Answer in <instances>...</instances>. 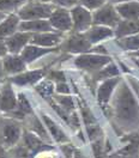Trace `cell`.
Returning <instances> with one entry per match:
<instances>
[{
  "label": "cell",
  "mask_w": 139,
  "mask_h": 158,
  "mask_svg": "<svg viewBox=\"0 0 139 158\" xmlns=\"http://www.w3.org/2000/svg\"><path fill=\"white\" fill-rule=\"evenodd\" d=\"M114 118L118 125L127 132H138L139 102L126 81H121L113 98Z\"/></svg>",
  "instance_id": "1"
},
{
  "label": "cell",
  "mask_w": 139,
  "mask_h": 158,
  "mask_svg": "<svg viewBox=\"0 0 139 158\" xmlns=\"http://www.w3.org/2000/svg\"><path fill=\"white\" fill-rule=\"evenodd\" d=\"M112 62V58L107 54H97V53H84L79 54L74 59V65L79 69L86 71L91 74L97 73L99 69Z\"/></svg>",
  "instance_id": "2"
},
{
  "label": "cell",
  "mask_w": 139,
  "mask_h": 158,
  "mask_svg": "<svg viewBox=\"0 0 139 158\" xmlns=\"http://www.w3.org/2000/svg\"><path fill=\"white\" fill-rule=\"evenodd\" d=\"M54 11V6L48 2L31 1L24 4L18 10V17L22 20L49 19L50 15Z\"/></svg>",
  "instance_id": "3"
},
{
  "label": "cell",
  "mask_w": 139,
  "mask_h": 158,
  "mask_svg": "<svg viewBox=\"0 0 139 158\" xmlns=\"http://www.w3.org/2000/svg\"><path fill=\"white\" fill-rule=\"evenodd\" d=\"M120 22L121 17L112 2L101 6L92 15V25H104L109 28H115Z\"/></svg>",
  "instance_id": "4"
},
{
  "label": "cell",
  "mask_w": 139,
  "mask_h": 158,
  "mask_svg": "<svg viewBox=\"0 0 139 158\" xmlns=\"http://www.w3.org/2000/svg\"><path fill=\"white\" fill-rule=\"evenodd\" d=\"M22 137V127L18 121L13 118H4L1 121V138L4 148H12L16 146Z\"/></svg>",
  "instance_id": "5"
},
{
  "label": "cell",
  "mask_w": 139,
  "mask_h": 158,
  "mask_svg": "<svg viewBox=\"0 0 139 158\" xmlns=\"http://www.w3.org/2000/svg\"><path fill=\"white\" fill-rule=\"evenodd\" d=\"M71 16L73 22L72 30L74 32H85L92 27V13L82 5H76L71 9Z\"/></svg>",
  "instance_id": "6"
},
{
  "label": "cell",
  "mask_w": 139,
  "mask_h": 158,
  "mask_svg": "<svg viewBox=\"0 0 139 158\" xmlns=\"http://www.w3.org/2000/svg\"><path fill=\"white\" fill-rule=\"evenodd\" d=\"M62 49L72 54H84L90 53L92 49V44L86 39L84 32H74L62 44Z\"/></svg>",
  "instance_id": "7"
},
{
  "label": "cell",
  "mask_w": 139,
  "mask_h": 158,
  "mask_svg": "<svg viewBox=\"0 0 139 158\" xmlns=\"http://www.w3.org/2000/svg\"><path fill=\"white\" fill-rule=\"evenodd\" d=\"M49 22L54 30H58L60 32L70 31L73 28V22L71 11H69L65 7H57L54 9L53 13L50 15Z\"/></svg>",
  "instance_id": "8"
},
{
  "label": "cell",
  "mask_w": 139,
  "mask_h": 158,
  "mask_svg": "<svg viewBox=\"0 0 139 158\" xmlns=\"http://www.w3.org/2000/svg\"><path fill=\"white\" fill-rule=\"evenodd\" d=\"M121 81H122V78L120 76H118V77H113V78L102 80V83L99 85V88H97V101L103 108L110 102L113 95L115 94V90L119 86Z\"/></svg>",
  "instance_id": "9"
},
{
  "label": "cell",
  "mask_w": 139,
  "mask_h": 158,
  "mask_svg": "<svg viewBox=\"0 0 139 158\" xmlns=\"http://www.w3.org/2000/svg\"><path fill=\"white\" fill-rule=\"evenodd\" d=\"M18 98L13 91L12 83L10 80L5 81L0 88V111L11 113L17 109Z\"/></svg>",
  "instance_id": "10"
},
{
  "label": "cell",
  "mask_w": 139,
  "mask_h": 158,
  "mask_svg": "<svg viewBox=\"0 0 139 158\" xmlns=\"http://www.w3.org/2000/svg\"><path fill=\"white\" fill-rule=\"evenodd\" d=\"M32 32H27V31H18L11 35L10 37L5 40L7 49L10 54H20L22 50L24 49L30 41L32 39Z\"/></svg>",
  "instance_id": "11"
},
{
  "label": "cell",
  "mask_w": 139,
  "mask_h": 158,
  "mask_svg": "<svg viewBox=\"0 0 139 158\" xmlns=\"http://www.w3.org/2000/svg\"><path fill=\"white\" fill-rule=\"evenodd\" d=\"M47 73V69H39L32 71H24L19 74L12 76L10 81L12 84L19 85V86H27V85H34L39 83Z\"/></svg>",
  "instance_id": "12"
},
{
  "label": "cell",
  "mask_w": 139,
  "mask_h": 158,
  "mask_svg": "<svg viewBox=\"0 0 139 158\" xmlns=\"http://www.w3.org/2000/svg\"><path fill=\"white\" fill-rule=\"evenodd\" d=\"M27 62L20 54H7L2 59V66L6 76H16L27 69Z\"/></svg>",
  "instance_id": "13"
},
{
  "label": "cell",
  "mask_w": 139,
  "mask_h": 158,
  "mask_svg": "<svg viewBox=\"0 0 139 158\" xmlns=\"http://www.w3.org/2000/svg\"><path fill=\"white\" fill-rule=\"evenodd\" d=\"M61 41H62L61 32L47 31V32L34 34L30 43L40 46V47H46V48H55Z\"/></svg>",
  "instance_id": "14"
},
{
  "label": "cell",
  "mask_w": 139,
  "mask_h": 158,
  "mask_svg": "<svg viewBox=\"0 0 139 158\" xmlns=\"http://www.w3.org/2000/svg\"><path fill=\"white\" fill-rule=\"evenodd\" d=\"M86 39L89 40V42L94 44H99V42L104 41L107 39H110L113 36H115L113 28L109 27H104V25H92L89 30H86L85 32Z\"/></svg>",
  "instance_id": "15"
},
{
  "label": "cell",
  "mask_w": 139,
  "mask_h": 158,
  "mask_svg": "<svg viewBox=\"0 0 139 158\" xmlns=\"http://www.w3.org/2000/svg\"><path fill=\"white\" fill-rule=\"evenodd\" d=\"M58 48H46V47H40V46H36V44H28L24 49L22 50L20 55L22 58L25 60V62L29 65V64H32L35 62L37 59H40L42 56L47 55V54H50V53H54L57 52Z\"/></svg>",
  "instance_id": "16"
},
{
  "label": "cell",
  "mask_w": 139,
  "mask_h": 158,
  "mask_svg": "<svg viewBox=\"0 0 139 158\" xmlns=\"http://www.w3.org/2000/svg\"><path fill=\"white\" fill-rule=\"evenodd\" d=\"M19 31H27L32 34H39V32H47L53 31V27L50 24L49 19H34V20H20L19 23Z\"/></svg>",
  "instance_id": "17"
},
{
  "label": "cell",
  "mask_w": 139,
  "mask_h": 158,
  "mask_svg": "<svg viewBox=\"0 0 139 158\" xmlns=\"http://www.w3.org/2000/svg\"><path fill=\"white\" fill-rule=\"evenodd\" d=\"M42 120H43V123L46 125V127H47L48 132H49L50 137H52V140H54V141L58 143L59 145L70 143V138L67 137V134L55 123L54 120H52V118H50L48 115H46V114L42 115Z\"/></svg>",
  "instance_id": "18"
},
{
  "label": "cell",
  "mask_w": 139,
  "mask_h": 158,
  "mask_svg": "<svg viewBox=\"0 0 139 158\" xmlns=\"http://www.w3.org/2000/svg\"><path fill=\"white\" fill-rule=\"evenodd\" d=\"M19 23L20 18L18 17V15L11 13L7 17H5V19L0 23V40H6L15 32H17Z\"/></svg>",
  "instance_id": "19"
},
{
  "label": "cell",
  "mask_w": 139,
  "mask_h": 158,
  "mask_svg": "<svg viewBox=\"0 0 139 158\" xmlns=\"http://www.w3.org/2000/svg\"><path fill=\"white\" fill-rule=\"evenodd\" d=\"M115 37L121 39L131 35L139 34V18L137 19H124L115 27L114 30Z\"/></svg>",
  "instance_id": "20"
},
{
  "label": "cell",
  "mask_w": 139,
  "mask_h": 158,
  "mask_svg": "<svg viewBox=\"0 0 139 158\" xmlns=\"http://www.w3.org/2000/svg\"><path fill=\"white\" fill-rule=\"evenodd\" d=\"M115 9L121 18L124 19H137L139 18V1H127L116 4Z\"/></svg>",
  "instance_id": "21"
},
{
  "label": "cell",
  "mask_w": 139,
  "mask_h": 158,
  "mask_svg": "<svg viewBox=\"0 0 139 158\" xmlns=\"http://www.w3.org/2000/svg\"><path fill=\"white\" fill-rule=\"evenodd\" d=\"M118 44L124 50L132 52V53L137 52V50H139V34L118 39Z\"/></svg>",
  "instance_id": "22"
},
{
  "label": "cell",
  "mask_w": 139,
  "mask_h": 158,
  "mask_svg": "<svg viewBox=\"0 0 139 158\" xmlns=\"http://www.w3.org/2000/svg\"><path fill=\"white\" fill-rule=\"evenodd\" d=\"M118 76H120V69L112 61L107 66H104L102 69H99L97 73H95L94 74V78L96 79V80H106V79L118 77Z\"/></svg>",
  "instance_id": "23"
},
{
  "label": "cell",
  "mask_w": 139,
  "mask_h": 158,
  "mask_svg": "<svg viewBox=\"0 0 139 158\" xmlns=\"http://www.w3.org/2000/svg\"><path fill=\"white\" fill-rule=\"evenodd\" d=\"M31 126H32V127H31L32 132H34L35 134H37L43 141H46V143H48V144L52 141V137H50L48 129H47L44 123L41 122L40 118L34 116V120H32V122H31Z\"/></svg>",
  "instance_id": "24"
},
{
  "label": "cell",
  "mask_w": 139,
  "mask_h": 158,
  "mask_svg": "<svg viewBox=\"0 0 139 158\" xmlns=\"http://www.w3.org/2000/svg\"><path fill=\"white\" fill-rule=\"evenodd\" d=\"M27 0H0V12H11L17 9H20Z\"/></svg>",
  "instance_id": "25"
},
{
  "label": "cell",
  "mask_w": 139,
  "mask_h": 158,
  "mask_svg": "<svg viewBox=\"0 0 139 158\" xmlns=\"http://www.w3.org/2000/svg\"><path fill=\"white\" fill-rule=\"evenodd\" d=\"M18 102H17V109H18V114H20L22 116H24L25 114H30L32 113V109L30 106L29 101L25 98V96L23 94H19L17 96Z\"/></svg>",
  "instance_id": "26"
},
{
  "label": "cell",
  "mask_w": 139,
  "mask_h": 158,
  "mask_svg": "<svg viewBox=\"0 0 139 158\" xmlns=\"http://www.w3.org/2000/svg\"><path fill=\"white\" fill-rule=\"evenodd\" d=\"M106 0H79L80 5L86 7L88 10H97L104 5Z\"/></svg>",
  "instance_id": "27"
},
{
  "label": "cell",
  "mask_w": 139,
  "mask_h": 158,
  "mask_svg": "<svg viewBox=\"0 0 139 158\" xmlns=\"http://www.w3.org/2000/svg\"><path fill=\"white\" fill-rule=\"evenodd\" d=\"M58 101H59V103L61 104V107L64 109H66L67 111H71L72 109L74 108L73 99L69 95H61L59 98H58Z\"/></svg>",
  "instance_id": "28"
},
{
  "label": "cell",
  "mask_w": 139,
  "mask_h": 158,
  "mask_svg": "<svg viewBox=\"0 0 139 158\" xmlns=\"http://www.w3.org/2000/svg\"><path fill=\"white\" fill-rule=\"evenodd\" d=\"M52 1H53V4L58 5L60 7H65V9L73 7L77 5V2H79V0H52Z\"/></svg>",
  "instance_id": "29"
},
{
  "label": "cell",
  "mask_w": 139,
  "mask_h": 158,
  "mask_svg": "<svg viewBox=\"0 0 139 158\" xmlns=\"http://www.w3.org/2000/svg\"><path fill=\"white\" fill-rule=\"evenodd\" d=\"M37 91L41 92L43 96H46V95H49L50 92L53 91V84L50 83V81H43L41 85L37 86Z\"/></svg>",
  "instance_id": "30"
},
{
  "label": "cell",
  "mask_w": 139,
  "mask_h": 158,
  "mask_svg": "<svg viewBox=\"0 0 139 158\" xmlns=\"http://www.w3.org/2000/svg\"><path fill=\"white\" fill-rule=\"evenodd\" d=\"M55 90H57V92L60 94V95H69L70 94L69 85H67L65 81H60V83H58Z\"/></svg>",
  "instance_id": "31"
},
{
  "label": "cell",
  "mask_w": 139,
  "mask_h": 158,
  "mask_svg": "<svg viewBox=\"0 0 139 158\" xmlns=\"http://www.w3.org/2000/svg\"><path fill=\"white\" fill-rule=\"evenodd\" d=\"M9 54V49L5 40H0V58H5Z\"/></svg>",
  "instance_id": "32"
},
{
  "label": "cell",
  "mask_w": 139,
  "mask_h": 158,
  "mask_svg": "<svg viewBox=\"0 0 139 158\" xmlns=\"http://www.w3.org/2000/svg\"><path fill=\"white\" fill-rule=\"evenodd\" d=\"M49 77H50V79H57L58 83H60V81H65V76H64L61 72H59V71H54V72H52Z\"/></svg>",
  "instance_id": "33"
},
{
  "label": "cell",
  "mask_w": 139,
  "mask_h": 158,
  "mask_svg": "<svg viewBox=\"0 0 139 158\" xmlns=\"http://www.w3.org/2000/svg\"><path fill=\"white\" fill-rule=\"evenodd\" d=\"M6 73L4 71V66H2V60H0V88H1V83L5 80Z\"/></svg>",
  "instance_id": "34"
},
{
  "label": "cell",
  "mask_w": 139,
  "mask_h": 158,
  "mask_svg": "<svg viewBox=\"0 0 139 158\" xmlns=\"http://www.w3.org/2000/svg\"><path fill=\"white\" fill-rule=\"evenodd\" d=\"M112 158H139V155H114Z\"/></svg>",
  "instance_id": "35"
},
{
  "label": "cell",
  "mask_w": 139,
  "mask_h": 158,
  "mask_svg": "<svg viewBox=\"0 0 139 158\" xmlns=\"http://www.w3.org/2000/svg\"><path fill=\"white\" fill-rule=\"evenodd\" d=\"M0 158H12V157H11V155L5 152L4 148H0Z\"/></svg>",
  "instance_id": "36"
},
{
  "label": "cell",
  "mask_w": 139,
  "mask_h": 158,
  "mask_svg": "<svg viewBox=\"0 0 139 158\" xmlns=\"http://www.w3.org/2000/svg\"><path fill=\"white\" fill-rule=\"evenodd\" d=\"M127 1H134V0H110V2H112L113 5L121 4V2H127Z\"/></svg>",
  "instance_id": "37"
},
{
  "label": "cell",
  "mask_w": 139,
  "mask_h": 158,
  "mask_svg": "<svg viewBox=\"0 0 139 158\" xmlns=\"http://www.w3.org/2000/svg\"><path fill=\"white\" fill-rule=\"evenodd\" d=\"M73 158H85V157L80 153L79 151H77V150H76V152H74V155H73Z\"/></svg>",
  "instance_id": "38"
},
{
  "label": "cell",
  "mask_w": 139,
  "mask_h": 158,
  "mask_svg": "<svg viewBox=\"0 0 139 158\" xmlns=\"http://www.w3.org/2000/svg\"><path fill=\"white\" fill-rule=\"evenodd\" d=\"M131 55H132V56H136V58H138V59H139V50H137V52H133V53H131Z\"/></svg>",
  "instance_id": "39"
},
{
  "label": "cell",
  "mask_w": 139,
  "mask_h": 158,
  "mask_svg": "<svg viewBox=\"0 0 139 158\" xmlns=\"http://www.w3.org/2000/svg\"><path fill=\"white\" fill-rule=\"evenodd\" d=\"M5 19V13L4 12H0V23Z\"/></svg>",
  "instance_id": "40"
},
{
  "label": "cell",
  "mask_w": 139,
  "mask_h": 158,
  "mask_svg": "<svg viewBox=\"0 0 139 158\" xmlns=\"http://www.w3.org/2000/svg\"><path fill=\"white\" fill-rule=\"evenodd\" d=\"M35 1H42V2H47V1H52V0H35Z\"/></svg>",
  "instance_id": "41"
},
{
  "label": "cell",
  "mask_w": 139,
  "mask_h": 158,
  "mask_svg": "<svg viewBox=\"0 0 139 158\" xmlns=\"http://www.w3.org/2000/svg\"><path fill=\"white\" fill-rule=\"evenodd\" d=\"M136 64H137V65L139 66V59H138V60H136Z\"/></svg>",
  "instance_id": "42"
},
{
  "label": "cell",
  "mask_w": 139,
  "mask_h": 158,
  "mask_svg": "<svg viewBox=\"0 0 139 158\" xmlns=\"http://www.w3.org/2000/svg\"><path fill=\"white\" fill-rule=\"evenodd\" d=\"M138 1H139V0H138Z\"/></svg>",
  "instance_id": "43"
},
{
  "label": "cell",
  "mask_w": 139,
  "mask_h": 158,
  "mask_svg": "<svg viewBox=\"0 0 139 158\" xmlns=\"http://www.w3.org/2000/svg\"><path fill=\"white\" fill-rule=\"evenodd\" d=\"M110 158H112V157H110Z\"/></svg>",
  "instance_id": "44"
}]
</instances>
